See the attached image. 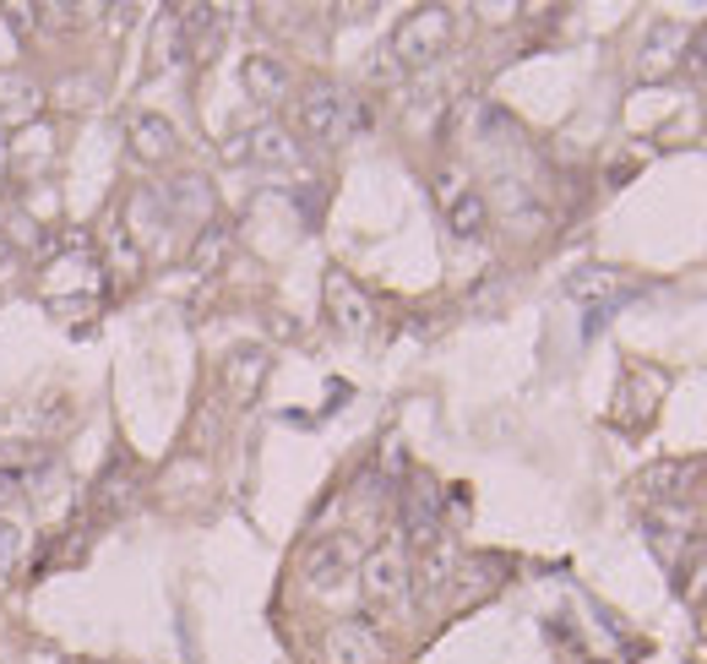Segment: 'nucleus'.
I'll return each mask as SVG.
<instances>
[{
	"label": "nucleus",
	"mask_w": 707,
	"mask_h": 664,
	"mask_svg": "<svg viewBox=\"0 0 707 664\" xmlns=\"http://www.w3.org/2000/svg\"><path fill=\"white\" fill-rule=\"evenodd\" d=\"M354 561H360V550H354V539L343 534V539H327V545H316V550L305 556V577H310V583H338Z\"/></svg>",
	"instance_id": "1a4fd4ad"
},
{
	"label": "nucleus",
	"mask_w": 707,
	"mask_h": 664,
	"mask_svg": "<svg viewBox=\"0 0 707 664\" xmlns=\"http://www.w3.org/2000/svg\"><path fill=\"white\" fill-rule=\"evenodd\" d=\"M224 251H229V234H224V229H207V234H202V245H196V267H213Z\"/></svg>",
	"instance_id": "6ab92c4d"
},
{
	"label": "nucleus",
	"mask_w": 707,
	"mask_h": 664,
	"mask_svg": "<svg viewBox=\"0 0 707 664\" xmlns=\"http://www.w3.org/2000/svg\"><path fill=\"white\" fill-rule=\"evenodd\" d=\"M664 387H670V376L659 365H626V381L615 392V420L631 425V431L648 425L653 409H659V398H664Z\"/></svg>",
	"instance_id": "f03ea898"
},
{
	"label": "nucleus",
	"mask_w": 707,
	"mask_h": 664,
	"mask_svg": "<svg viewBox=\"0 0 707 664\" xmlns=\"http://www.w3.org/2000/svg\"><path fill=\"white\" fill-rule=\"evenodd\" d=\"M360 583H365L370 605H403V594H409V556L398 550V539L360 561Z\"/></svg>",
	"instance_id": "7ed1b4c3"
},
{
	"label": "nucleus",
	"mask_w": 707,
	"mask_h": 664,
	"mask_svg": "<svg viewBox=\"0 0 707 664\" xmlns=\"http://www.w3.org/2000/svg\"><path fill=\"white\" fill-rule=\"evenodd\" d=\"M16 556H22V528H16V523H0V572H5Z\"/></svg>",
	"instance_id": "aec40b11"
},
{
	"label": "nucleus",
	"mask_w": 707,
	"mask_h": 664,
	"mask_svg": "<svg viewBox=\"0 0 707 664\" xmlns=\"http://www.w3.org/2000/svg\"><path fill=\"white\" fill-rule=\"evenodd\" d=\"M446 218H452V229L468 240V234H479L484 229V196L479 191H463V196H452L446 202Z\"/></svg>",
	"instance_id": "dca6fc26"
},
{
	"label": "nucleus",
	"mask_w": 707,
	"mask_h": 664,
	"mask_svg": "<svg viewBox=\"0 0 707 664\" xmlns=\"http://www.w3.org/2000/svg\"><path fill=\"white\" fill-rule=\"evenodd\" d=\"M126 142H132V153H137V159H147V164H163V159L180 148L174 126H169L163 115H152V110L132 115V126H126Z\"/></svg>",
	"instance_id": "0eeeda50"
},
{
	"label": "nucleus",
	"mask_w": 707,
	"mask_h": 664,
	"mask_svg": "<svg viewBox=\"0 0 707 664\" xmlns=\"http://www.w3.org/2000/svg\"><path fill=\"white\" fill-rule=\"evenodd\" d=\"M137 496H141V480H137V469H126V463H115V474H104V485H99V501L110 512H126Z\"/></svg>",
	"instance_id": "2eb2a0df"
},
{
	"label": "nucleus",
	"mask_w": 707,
	"mask_h": 664,
	"mask_svg": "<svg viewBox=\"0 0 707 664\" xmlns=\"http://www.w3.org/2000/svg\"><path fill=\"white\" fill-rule=\"evenodd\" d=\"M180 38H185V55H191V60H207V55L218 49V38H224L218 11H191V16L180 22Z\"/></svg>",
	"instance_id": "9b49d317"
},
{
	"label": "nucleus",
	"mask_w": 707,
	"mask_h": 664,
	"mask_svg": "<svg viewBox=\"0 0 707 664\" xmlns=\"http://www.w3.org/2000/svg\"><path fill=\"white\" fill-rule=\"evenodd\" d=\"M0 262H5V245H0Z\"/></svg>",
	"instance_id": "412c9836"
},
{
	"label": "nucleus",
	"mask_w": 707,
	"mask_h": 664,
	"mask_svg": "<svg viewBox=\"0 0 707 664\" xmlns=\"http://www.w3.org/2000/svg\"><path fill=\"white\" fill-rule=\"evenodd\" d=\"M262 376H267V354H262V348H240V354H229V365H224V387H229V398H240V403L256 398Z\"/></svg>",
	"instance_id": "9d476101"
},
{
	"label": "nucleus",
	"mask_w": 707,
	"mask_h": 664,
	"mask_svg": "<svg viewBox=\"0 0 707 664\" xmlns=\"http://www.w3.org/2000/svg\"><path fill=\"white\" fill-rule=\"evenodd\" d=\"M240 148H251V159H262V164H283V159H294V137H288L283 126H273V121H267V126H256Z\"/></svg>",
	"instance_id": "ddd939ff"
},
{
	"label": "nucleus",
	"mask_w": 707,
	"mask_h": 664,
	"mask_svg": "<svg viewBox=\"0 0 707 664\" xmlns=\"http://www.w3.org/2000/svg\"><path fill=\"white\" fill-rule=\"evenodd\" d=\"M327 317H332V328L354 332V337L376 328V306H370V295H365L354 278H343V273H332V278H327Z\"/></svg>",
	"instance_id": "39448f33"
},
{
	"label": "nucleus",
	"mask_w": 707,
	"mask_h": 664,
	"mask_svg": "<svg viewBox=\"0 0 707 664\" xmlns=\"http://www.w3.org/2000/svg\"><path fill=\"white\" fill-rule=\"evenodd\" d=\"M137 267H141V251L132 245V229H126V224H115V229H110V273L132 278Z\"/></svg>",
	"instance_id": "a211bd4d"
},
{
	"label": "nucleus",
	"mask_w": 707,
	"mask_h": 664,
	"mask_svg": "<svg viewBox=\"0 0 707 664\" xmlns=\"http://www.w3.org/2000/svg\"><path fill=\"white\" fill-rule=\"evenodd\" d=\"M692 480V463H681V458H670V463H659V469H648L642 480H637V491L648 501H670L681 485Z\"/></svg>",
	"instance_id": "f8f14e48"
},
{
	"label": "nucleus",
	"mask_w": 707,
	"mask_h": 664,
	"mask_svg": "<svg viewBox=\"0 0 707 664\" xmlns=\"http://www.w3.org/2000/svg\"><path fill=\"white\" fill-rule=\"evenodd\" d=\"M343 93L338 88H310L305 99H299V131L305 137H316V142H338L343 137Z\"/></svg>",
	"instance_id": "423d86ee"
},
{
	"label": "nucleus",
	"mask_w": 707,
	"mask_h": 664,
	"mask_svg": "<svg viewBox=\"0 0 707 664\" xmlns=\"http://www.w3.org/2000/svg\"><path fill=\"white\" fill-rule=\"evenodd\" d=\"M246 88H251L256 99H283V88H288V71H283L278 60L256 55V60H246Z\"/></svg>",
	"instance_id": "4468645a"
},
{
	"label": "nucleus",
	"mask_w": 707,
	"mask_h": 664,
	"mask_svg": "<svg viewBox=\"0 0 707 664\" xmlns=\"http://www.w3.org/2000/svg\"><path fill=\"white\" fill-rule=\"evenodd\" d=\"M38 110H44L38 82H33V77H22L16 66H0V115H11V121H33Z\"/></svg>",
	"instance_id": "6e6552de"
},
{
	"label": "nucleus",
	"mask_w": 707,
	"mask_h": 664,
	"mask_svg": "<svg viewBox=\"0 0 707 664\" xmlns=\"http://www.w3.org/2000/svg\"><path fill=\"white\" fill-rule=\"evenodd\" d=\"M321 660L327 664H376L381 660V638H376L370 621H338V627H327V638H321Z\"/></svg>",
	"instance_id": "20e7f679"
},
{
	"label": "nucleus",
	"mask_w": 707,
	"mask_h": 664,
	"mask_svg": "<svg viewBox=\"0 0 707 664\" xmlns=\"http://www.w3.org/2000/svg\"><path fill=\"white\" fill-rule=\"evenodd\" d=\"M446 38H452V11L430 5V11H414V16L392 33V55L409 60V66H430V60L446 49Z\"/></svg>",
	"instance_id": "f257e3e1"
},
{
	"label": "nucleus",
	"mask_w": 707,
	"mask_h": 664,
	"mask_svg": "<svg viewBox=\"0 0 707 664\" xmlns=\"http://www.w3.org/2000/svg\"><path fill=\"white\" fill-rule=\"evenodd\" d=\"M571 295H577V300H615V295H620V273H609V267H588V273H577V278H571Z\"/></svg>",
	"instance_id": "f3484780"
}]
</instances>
